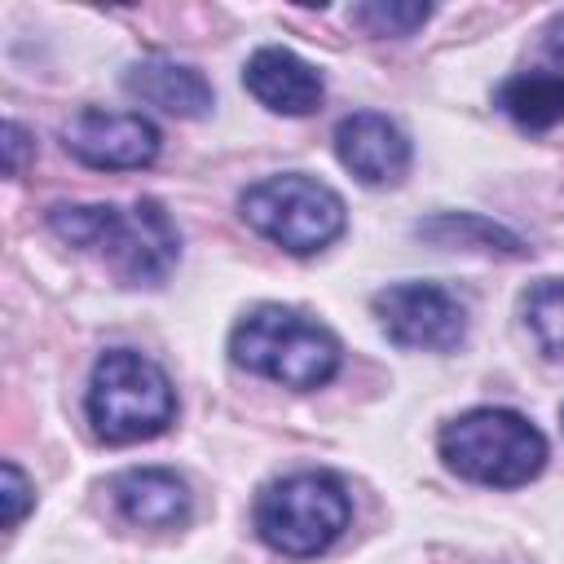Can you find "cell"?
Wrapping results in <instances>:
<instances>
[{"label":"cell","mask_w":564,"mask_h":564,"mask_svg":"<svg viewBox=\"0 0 564 564\" xmlns=\"http://www.w3.org/2000/svg\"><path fill=\"white\" fill-rule=\"evenodd\" d=\"M48 229L70 247L110 256L132 286H159L181 260V234L159 198H137L132 212H119L115 203H57Z\"/></svg>","instance_id":"cell-1"},{"label":"cell","mask_w":564,"mask_h":564,"mask_svg":"<svg viewBox=\"0 0 564 564\" xmlns=\"http://www.w3.org/2000/svg\"><path fill=\"white\" fill-rule=\"evenodd\" d=\"M229 357L282 388H322L339 370V339L300 308L260 304L234 326Z\"/></svg>","instance_id":"cell-2"},{"label":"cell","mask_w":564,"mask_h":564,"mask_svg":"<svg viewBox=\"0 0 564 564\" xmlns=\"http://www.w3.org/2000/svg\"><path fill=\"white\" fill-rule=\"evenodd\" d=\"M436 445L449 471L494 489L529 485L546 467V436L520 410H502V405H480L449 419Z\"/></svg>","instance_id":"cell-3"},{"label":"cell","mask_w":564,"mask_h":564,"mask_svg":"<svg viewBox=\"0 0 564 564\" xmlns=\"http://www.w3.org/2000/svg\"><path fill=\"white\" fill-rule=\"evenodd\" d=\"M88 423L110 445L159 436L176 414L172 379L137 348H106L88 379Z\"/></svg>","instance_id":"cell-4"},{"label":"cell","mask_w":564,"mask_h":564,"mask_svg":"<svg viewBox=\"0 0 564 564\" xmlns=\"http://www.w3.org/2000/svg\"><path fill=\"white\" fill-rule=\"evenodd\" d=\"M352 502L339 476L330 471H295L256 498V533L278 555H322L348 529Z\"/></svg>","instance_id":"cell-5"},{"label":"cell","mask_w":564,"mask_h":564,"mask_svg":"<svg viewBox=\"0 0 564 564\" xmlns=\"http://www.w3.org/2000/svg\"><path fill=\"white\" fill-rule=\"evenodd\" d=\"M238 207L256 234H264L291 256H313L330 247L348 220L344 198L326 181L304 176V172H282V176H264L247 185Z\"/></svg>","instance_id":"cell-6"},{"label":"cell","mask_w":564,"mask_h":564,"mask_svg":"<svg viewBox=\"0 0 564 564\" xmlns=\"http://www.w3.org/2000/svg\"><path fill=\"white\" fill-rule=\"evenodd\" d=\"M383 335L401 348L449 352L467 335V308L436 282H392L370 300Z\"/></svg>","instance_id":"cell-7"},{"label":"cell","mask_w":564,"mask_h":564,"mask_svg":"<svg viewBox=\"0 0 564 564\" xmlns=\"http://www.w3.org/2000/svg\"><path fill=\"white\" fill-rule=\"evenodd\" d=\"M159 128L137 115V110H97L84 106L62 123V145L88 163V167H106V172H123V167H145L159 159Z\"/></svg>","instance_id":"cell-8"},{"label":"cell","mask_w":564,"mask_h":564,"mask_svg":"<svg viewBox=\"0 0 564 564\" xmlns=\"http://www.w3.org/2000/svg\"><path fill=\"white\" fill-rule=\"evenodd\" d=\"M335 154L361 185H397L410 172V141L379 110L344 115L335 123Z\"/></svg>","instance_id":"cell-9"},{"label":"cell","mask_w":564,"mask_h":564,"mask_svg":"<svg viewBox=\"0 0 564 564\" xmlns=\"http://www.w3.org/2000/svg\"><path fill=\"white\" fill-rule=\"evenodd\" d=\"M247 93L273 115H313L322 106V75L291 48H256L242 70Z\"/></svg>","instance_id":"cell-10"},{"label":"cell","mask_w":564,"mask_h":564,"mask_svg":"<svg viewBox=\"0 0 564 564\" xmlns=\"http://www.w3.org/2000/svg\"><path fill=\"white\" fill-rule=\"evenodd\" d=\"M123 88L137 101L159 106L163 115H176V119H203L212 110V84L194 66H181L172 57H141V62H132L128 75H123Z\"/></svg>","instance_id":"cell-11"},{"label":"cell","mask_w":564,"mask_h":564,"mask_svg":"<svg viewBox=\"0 0 564 564\" xmlns=\"http://www.w3.org/2000/svg\"><path fill=\"white\" fill-rule=\"evenodd\" d=\"M119 511L141 529H176L189 516V489L167 467H132L110 480Z\"/></svg>","instance_id":"cell-12"},{"label":"cell","mask_w":564,"mask_h":564,"mask_svg":"<svg viewBox=\"0 0 564 564\" xmlns=\"http://www.w3.org/2000/svg\"><path fill=\"white\" fill-rule=\"evenodd\" d=\"M498 106L520 128H551L564 119V79L555 70H520L498 84Z\"/></svg>","instance_id":"cell-13"},{"label":"cell","mask_w":564,"mask_h":564,"mask_svg":"<svg viewBox=\"0 0 564 564\" xmlns=\"http://www.w3.org/2000/svg\"><path fill=\"white\" fill-rule=\"evenodd\" d=\"M419 238H432L441 247H480V251H502V256H524V242L494 225V220H480V216H436L427 225H419Z\"/></svg>","instance_id":"cell-14"},{"label":"cell","mask_w":564,"mask_h":564,"mask_svg":"<svg viewBox=\"0 0 564 564\" xmlns=\"http://www.w3.org/2000/svg\"><path fill=\"white\" fill-rule=\"evenodd\" d=\"M524 322L546 357H564V278H546L524 295Z\"/></svg>","instance_id":"cell-15"},{"label":"cell","mask_w":564,"mask_h":564,"mask_svg":"<svg viewBox=\"0 0 564 564\" xmlns=\"http://www.w3.org/2000/svg\"><path fill=\"white\" fill-rule=\"evenodd\" d=\"M427 18H432V9L419 4V0H370V4H357V9H352V22H357L361 31H370V35H392V40L414 35Z\"/></svg>","instance_id":"cell-16"},{"label":"cell","mask_w":564,"mask_h":564,"mask_svg":"<svg viewBox=\"0 0 564 564\" xmlns=\"http://www.w3.org/2000/svg\"><path fill=\"white\" fill-rule=\"evenodd\" d=\"M0 498H4V529H18L22 524V516H26V507H31V480L22 476V467L13 463V458H4L0 463Z\"/></svg>","instance_id":"cell-17"},{"label":"cell","mask_w":564,"mask_h":564,"mask_svg":"<svg viewBox=\"0 0 564 564\" xmlns=\"http://www.w3.org/2000/svg\"><path fill=\"white\" fill-rule=\"evenodd\" d=\"M22 159H26V128L22 123H4V172L22 176Z\"/></svg>","instance_id":"cell-18"},{"label":"cell","mask_w":564,"mask_h":564,"mask_svg":"<svg viewBox=\"0 0 564 564\" xmlns=\"http://www.w3.org/2000/svg\"><path fill=\"white\" fill-rule=\"evenodd\" d=\"M542 53H546V70H555V75L564 79V18H555V22L546 26Z\"/></svg>","instance_id":"cell-19"}]
</instances>
